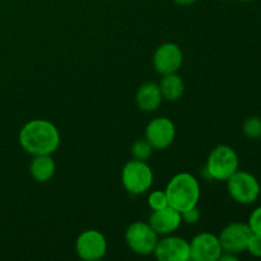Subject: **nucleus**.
<instances>
[{
    "instance_id": "nucleus-4",
    "label": "nucleus",
    "mask_w": 261,
    "mask_h": 261,
    "mask_svg": "<svg viewBox=\"0 0 261 261\" xmlns=\"http://www.w3.org/2000/svg\"><path fill=\"white\" fill-rule=\"evenodd\" d=\"M121 182L125 190L133 195L144 194L153 185V171L147 161L130 160L121 170Z\"/></svg>"
},
{
    "instance_id": "nucleus-17",
    "label": "nucleus",
    "mask_w": 261,
    "mask_h": 261,
    "mask_svg": "<svg viewBox=\"0 0 261 261\" xmlns=\"http://www.w3.org/2000/svg\"><path fill=\"white\" fill-rule=\"evenodd\" d=\"M153 147L147 139H138L132 147V155L134 160L147 161L152 155Z\"/></svg>"
},
{
    "instance_id": "nucleus-5",
    "label": "nucleus",
    "mask_w": 261,
    "mask_h": 261,
    "mask_svg": "<svg viewBox=\"0 0 261 261\" xmlns=\"http://www.w3.org/2000/svg\"><path fill=\"white\" fill-rule=\"evenodd\" d=\"M227 190L236 203L249 205L257 200L261 188L252 173L239 170L227 180Z\"/></svg>"
},
{
    "instance_id": "nucleus-12",
    "label": "nucleus",
    "mask_w": 261,
    "mask_h": 261,
    "mask_svg": "<svg viewBox=\"0 0 261 261\" xmlns=\"http://www.w3.org/2000/svg\"><path fill=\"white\" fill-rule=\"evenodd\" d=\"M222 251L218 236L211 232H201L190 242L191 260L194 261H217Z\"/></svg>"
},
{
    "instance_id": "nucleus-2",
    "label": "nucleus",
    "mask_w": 261,
    "mask_h": 261,
    "mask_svg": "<svg viewBox=\"0 0 261 261\" xmlns=\"http://www.w3.org/2000/svg\"><path fill=\"white\" fill-rule=\"evenodd\" d=\"M167 194L168 205L177 212L198 206L200 199V185L194 175L189 172H181L173 176L165 189Z\"/></svg>"
},
{
    "instance_id": "nucleus-1",
    "label": "nucleus",
    "mask_w": 261,
    "mask_h": 261,
    "mask_svg": "<svg viewBox=\"0 0 261 261\" xmlns=\"http://www.w3.org/2000/svg\"><path fill=\"white\" fill-rule=\"evenodd\" d=\"M18 140L23 150L31 155L53 154L60 145V133L48 120L35 119L23 125Z\"/></svg>"
},
{
    "instance_id": "nucleus-22",
    "label": "nucleus",
    "mask_w": 261,
    "mask_h": 261,
    "mask_svg": "<svg viewBox=\"0 0 261 261\" xmlns=\"http://www.w3.org/2000/svg\"><path fill=\"white\" fill-rule=\"evenodd\" d=\"M201 213L198 209V206H194V208L188 209V211L182 212L181 213V218H182V222L188 224H195L198 223L199 219H200Z\"/></svg>"
},
{
    "instance_id": "nucleus-16",
    "label": "nucleus",
    "mask_w": 261,
    "mask_h": 261,
    "mask_svg": "<svg viewBox=\"0 0 261 261\" xmlns=\"http://www.w3.org/2000/svg\"><path fill=\"white\" fill-rule=\"evenodd\" d=\"M160 89L163 99L175 102L182 97L185 84H184L182 78L177 75V73L166 74V75H162V79H161Z\"/></svg>"
},
{
    "instance_id": "nucleus-19",
    "label": "nucleus",
    "mask_w": 261,
    "mask_h": 261,
    "mask_svg": "<svg viewBox=\"0 0 261 261\" xmlns=\"http://www.w3.org/2000/svg\"><path fill=\"white\" fill-rule=\"evenodd\" d=\"M148 205L152 211H160V209L168 206L167 194L165 190H154L148 196Z\"/></svg>"
},
{
    "instance_id": "nucleus-11",
    "label": "nucleus",
    "mask_w": 261,
    "mask_h": 261,
    "mask_svg": "<svg viewBox=\"0 0 261 261\" xmlns=\"http://www.w3.org/2000/svg\"><path fill=\"white\" fill-rule=\"evenodd\" d=\"M176 137L175 124L168 117H155L145 127V139L153 149H166L173 143Z\"/></svg>"
},
{
    "instance_id": "nucleus-3",
    "label": "nucleus",
    "mask_w": 261,
    "mask_h": 261,
    "mask_svg": "<svg viewBox=\"0 0 261 261\" xmlns=\"http://www.w3.org/2000/svg\"><path fill=\"white\" fill-rule=\"evenodd\" d=\"M240 161L236 150L226 144H219L212 149L206 160L205 173L209 178L227 181L239 171Z\"/></svg>"
},
{
    "instance_id": "nucleus-13",
    "label": "nucleus",
    "mask_w": 261,
    "mask_h": 261,
    "mask_svg": "<svg viewBox=\"0 0 261 261\" xmlns=\"http://www.w3.org/2000/svg\"><path fill=\"white\" fill-rule=\"evenodd\" d=\"M148 223L158 236H167L173 233L182 223L181 213L172 206H166L160 211H152Z\"/></svg>"
},
{
    "instance_id": "nucleus-20",
    "label": "nucleus",
    "mask_w": 261,
    "mask_h": 261,
    "mask_svg": "<svg viewBox=\"0 0 261 261\" xmlns=\"http://www.w3.org/2000/svg\"><path fill=\"white\" fill-rule=\"evenodd\" d=\"M247 226L250 227V229H251V232L254 234H261V206H257L250 214Z\"/></svg>"
},
{
    "instance_id": "nucleus-9",
    "label": "nucleus",
    "mask_w": 261,
    "mask_h": 261,
    "mask_svg": "<svg viewBox=\"0 0 261 261\" xmlns=\"http://www.w3.org/2000/svg\"><path fill=\"white\" fill-rule=\"evenodd\" d=\"M153 255L160 261H189L191 260L190 242L182 237L167 234L158 240Z\"/></svg>"
},
{
    "instance_id": "nucleus-10",
    "label": "nucleus",
    "mask_w": 261,
    "mask_h": 261,
    "mask_svg": "<svg viewBox=\"0 0 261 261\" xmlns=\"http://www.w3.org/2000/svg\"><path fill=\"white\" fill-rule=\"evenodd\" d=\"M184 61L181 47L173 42H166L158 46L153 54V66L161 75L177 73Z\"/></svg>"
},
{
    "instance_id": "nucleus-7",
    "label": "nucleus",
    "mask_w": 261,
    "mask_h": 261,
    "mask_svg": "<svg viewBox=\"0 0 261 261\" xmlns=\"http://www.w3.org/2000/svg\"><path fill=\"white\" fill-rule=\"evenodd\" d=\"M75 251L82 260H101L107 252L106 237L97 229H86L76 239Z\"/></svg>"
},
{
    "instance_id": "nucleus-25",
    "label": "nucleus",
    "mask_w": 261,
    "mask_h": 261,
    "mask_svg": "<svg viewBox=\"0 0 261 261\" xmlns=\"http://www.w3.org/2000/svg\"><path fill=\"white\" fill-rule=\"evenodd\" d=\"M240 2H254V0H240Z\"/></svg>"
},
{
    "instance_id": "nucleus-21",
    "label": "nucleus",
    "mask_w": 261,
    "mask_h": 261,
    "mask_svg": "<svg viewBox=\"0 0 261 261\" xmlns=\"http://www.w3.org/2000/svg\"><path fill=\"white\" fill-rule=\"evenodd\" d=\"M246 251H249L252 256L261 257V234H251Z\"/></svg>"
},
{
    "instance_id": "nucleus-23",
    "label": "nucleus",
    "mask_w": 261,
    "mask_h": 261,
    "mask_svg": "<svg viewBox=\"0 0 261 261\" xmlns=\"http://www.w3.org/2000/svg\"><path fill=\"white\" fill-rule=\"evenodd\" d=\"M219 260H222V261H237V260H239V255L231 254V252L222 251L221 256H219Z\"/></svg>"
},
{
    "instance_id": "nucleus-6",
    "label": "nucleus",
    "mask_w": 261,
    "mask_h": 261,
    "mask_svg": "<svg viewBox=\"0 0 261 261\" xmlns=\"http://www.w3.org/2000/svg\"><path fill=\"white\" fill-rule=\"evenodd\" d=\"M158 234L148 222H134L125 231V242L134 254L148 256L154 252Z\"/></svg>"
},
{
    "instance_id": "nucleus-18",
    "label": "nucleus",
    "mask_w": 261,
    "mask_h": 261,
    "mask_svg": "<svg viewBox=\"0 0 261 261\" xmlns=\"http://www.w3.org/2000/svg\"><path fill=\"white\" fill-rule=\"evenodd\" d=\"M242 133L250 139H259V138H261V117H247L244 124H242Z\"/></svg>"
},
{
    "instance_id": "nucleus-15",
    "label": "nucleus",
    "mask_w": 261,
    "mask_h": 261,
    "mask_svg": "<svg viewBox=\"0 0 261 261\" xmlns=\"http://www.w3.org/2000/svg\"><path fill=\"white\" fill-rule=\"evenodd\" d=\"M56 171V163L51 154L33 155L30 163V173L37 182H47L54 177Z\"/></svg>"
},
{
    "instance_id": "nucleus-24",
    "label": "nucleus",
    "mask_w": 261,
    "mask_h": 261,
    "mask_svg": "<svg viewBox=\"0 0 261 261\" xmlns=\"http://www.w3.org/2000/svg\"><path fill=\"white\" fill-rule=\"evenodd\" d=\"M177 5H181V7H188V5L194 4L196 0H173Z\"/></svg>"
},
{
    "instance_id": "nucleus-14",
    "label": "nucleus",
    "mask_w": 261,
    "mask_h": 261,
    "mask_svg": "<svg viewBox=\"0 0 261 261\" xmlns=\"http://www.w3.org/2000/svg\"><path fill=\"white\" fill-rule=\"evenodd\" d=\"M163 101L160 84L154 82H147L138 88L135 94V102L142 111L152 112L161 106Z\"/></svg>"
},
{
    "instance_id": "nucleus-8",
    "label": "nucleus",
    "mask_w": 261,
    "mask_h": 261,
    "mask_svg": "<svg viewBox=\"0 0 261 261\" xmlns=\"http://www.w3.org/2000/svg\"><path fill=\"white\" fill-rule=\"evenodd\" d=\"M251 234L252 232L247 223L233 222L222 229L218 239L223 251L239 255L246 251Z\"/></svg>"
}]
</instances>
